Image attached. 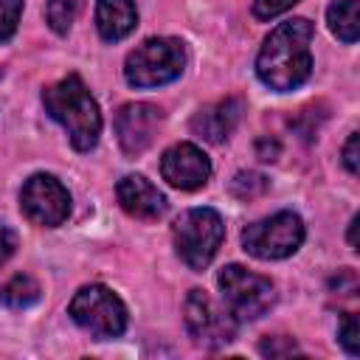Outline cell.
Instances as JSON below:
<instances>
[{"instance_id":"5bb4252c","label":"cell","mask_w":360,"mask_h":360,"mask_svg":"<svg viewBox=\"0 0 360 360\" xmlns=\"http://www.w3.org/2000/svg\"><path fill=\"white\" fill-rule=\"evenodd\" d=\"M138 25L135 0H96V28L104 42L129 37Z\"/></svg>"},{"instance_id":"7402d4cb","label":"cell","mask_w":360,"mask_h":360,"mask_svg":"<svg viewBox=\"0 0 360 360\" xmlns=\"http://www.w3.org/2000/svg\"><path fill=\"white\" fill-rule=\"evenodd\" d=\"M298 0H253V17L256 20H273L284 11H290Z\"/></svg>"},{"instance_id":"ffe728a7","label":"cell","mask_w":360,"mask_h":360,"mask_svg":"<svg viewBox=\"0 0 360 360\" xmlns=\"http://www.w3.org/2000/svg\"><path fill=\"white\" fill-rule=\"evenodd\" d=\"M338 340H340V346L346 349V354H352V357L360 354V332H357V318H354L352 312L343 315L340 329H338Z\"/></svg>"},{"instance_id":"ba28073f","label":"cell","mask_w":360,"mask_h":360,"mask_svg":"<svg viewBox=\"0 0 360 360\" xmlns=\"http://www.w3.org/2000/svg\"><path fill=\"white\" fill-rule=\"evenodd\" d=\"M183 312H186L188 335L208 349H219V346L231 343L239 332V321L231 315V309L219 307L205 290H191L186 295Z\"/></svg>"},{"instance_id":"30bf717a","label":"cell","mask_w":360,"mask_h":360,"mask_svg":"<svg viewBox=\"0 0 360 360\" xmlns=\"http://www.w3.org/2000/svg\"><path fill=\"white\" fill-rule=\"evenodd\" d=\"M160 110L146 101H129L115 112V138L124 155L138 158L149 149L160 127Z\"/></svg>"},{"instance_id":"ac0fdd59","label":"cell","mask_w":360,"mask_h":360,"mask_svg":"<svg viewBox=\"0 0 360 360\" xmlns=\"http://www.w3.org/2000/svg\"><path fill=\"white\" fill-rule=\"evenodd\" d=\"M267 188V177H262L259 172H239L231 180V194H236L239 200H250L256 194H262Z\"/></svg>"},{"instance_id":"3957f363","label":"cell","mask_w":360,"mask_h":360,"mask_svg":"<svg viewBox=\"0 0 360 360\" xmlns=\"http://www.w3.org/2000/svg\"><path fill=\"white\" fill-rule=\"evenodd\" d=\"M186 70V45L174 37H152L129 51L124 62V79L132 87H163L180 79Z\"/></svg>"},{"instance_id":"2e32d148","label":"cell","mask_w":360,"mask_h":360,"mask_svg":"<svg viewBox=\"0 0 360 360\" xmlns=\"http://www.w3.org/2000/svg\"><path fill=\"white\" fill-rule=\"evenodd\" d=\"M39 295H42V290L28 273H17L0 287V301L8 309H28L39 301Z\"/></svg>"},{"instance_id":"7c38bea8","label":"cell","mask_w":360,"mask_h":360,"mask_svg":"<svg viewBox=\"0 0 360 360\" xmlns=\"http://www.w3.org/2000/svg\"><path fill=\"white\" fill-rule=\"evenodd\" d=\"M245 112V101L239 96H228V98H219L214 104H205L194 112L191 118V132L202 141H211V143H222L231 138V132L236 129L239 118Z\"/></svg>"},{"instance_id":"d4e9b609","label":"cell","mask_w":360,"mask_h":360,"mask_svg":"<svg viewBox=\"0 0 360 360\" xmlns=\"http://www.w3.org/2000/svg\"><path fill=\"white\" fill-rule=\"evenodd\" d=\"M357 217H352V222H349V245H352V250H357V236H354V231H357Z\"/></svg>"},{"instance_id":"52a82bcc","label":"cell","mask_w":360,"mask_h":360,"mask_svg":"<svg viewBox=\"0 0 360 360\" xmlns=\"http://www.w3.org/2000/svg\"><path fill=\"white\" fill-rule=\"evenodd\" d=\"M304 233V219L295 211H278L248 225L242 231V248L262 262H276L292 256L301 248Z\"/></svg>"},{"instance_id":"603a6c76","label":"cell","mask_w":360,"mask_h":360,"mask_svg":"<svg viewBox=\"0 0 360 360\" xmlns=\"http://www.w3.org/2000/svg\"><path fill=\"white\" fill-rule=\"evenodd\" d=\"M357 141H360V135H357V132H352V135L346 138V143H343V163H346V169H349L352 174H357V172H360V155H357Z\"/></svg>"},{"instance_id":"d6986e66","label":"cell","mask_w":360,"mask_h":360,"mask_svg":"<svg viewBox=\"0 0 360 360\" xmlns=\"http://www.w3.org/2000/svg\"><path fill=\"white\" fill-rule=\"evenodd\" d=\"M22 14V0H0V42H8L17 31Z\"/></svg>"},{"instance_id":"9c48e42d","label":"cell","mask_w":360,"mask_h":360,"mask_svg":"<svg viewBox=\"0 0 360 360\" xmlns=\"http://www.w3.org/2000/svg\"><path fill=\"white\" fill-rule=\"evenodd\" d=\"M22 214L39 228H56L70 217V194L53 174H31L20 188Z\"/></svg>"},{"instance_id":"9a60e30c","label":"cell","mask_w":360,"mask_h":360,"mask_svg":"<svg viewBox=\"0 0 360 360\" xmlns=\"http://www.w3.org/2000/svg\"><path fill=\"white\" fill-rule=\"evenodd\" d=\"M326 22H329V31H332L340 42L354 45V42H357V31H360L357 0H335V3L326 8Z\"/></svg>"},{"instance_id":"8992f818","label":"cell","mask_w":360,"mask_h":360,"mask_svg":"<svg viewBox=\"0 0 360 360\" xmlns=\"http://www.w3.org/2000/svg\"><path fill=\"white\" fill-rule=\"evenodd\" d=\"M222 301L236 321H256L276 304V287L267 276L253 273L242 264H228L217 276Z\"/></svg>"},{"instance_id":"8fae6325","label":"cell","mask_w":360,"mask_h":360,"mask_svg":"<svg viewBox=\"0 0 360 360\" xmlns=\"http://www.w3.org/2000/svg\"><path fill=\"white\" fill-rule=\"evenodd\" d=\"M160 174L169 186L180 191H194L202 188L211 177V160L197 143H174L163 152L160 158Z\"/></svg>"},{"instance_id":"6da1fadb","label":"cell","mask_w":360,"mask_h":360,"mask_svg":"<svg viewBox=\"0 0 360 360\" xmlns=\"http://www.w3.org/2000/svg\"><path fill=\"white\" fill-rule=\"evenodd\" d=\"M312 22L307 17H292L278 22L259 56H256V76L264 87L276 90V93H290L295 87H301L309 76H312Z\"/></svg>"},{"instance_id":"44dd1931","label":"cell","mask_w":360,"mask_h":360,"mask_svg":"<svg viewBox=\"0 0 360 360\" xmlns=\"http://www.w3.org/2000/svg\"><path fill=\"white\" fill-rule=\"evenodd\" d=\"M259 352L264 357H287V354H295L298 346L292 338H284V335H273V338H264L259 343Z\"/></svg>"},{"instance_id":"e0dca14e","label":"cell","mask_w":360,"mask_h":360,"mask_svg":"<svg viewBox=\"0 0 360 360\" xmlns=\"http://www.w3.org/2000/svg\"><path fill=\"white\" fill-rule=\"evenodd\" d=\"M79 8H82V0H48V6H45V20H48L51 31L59 34V37H65V34L70 31V25H73Z\"/></svg>"},{"instance_id":"5b68a950","label":"cell","mask_w":360,"mask_h":360,"mask_svg":"<svg viewBox=\"0 0 360 360\" xmlns=\"http://www.w3.org/2000/svg\"><path fill=\"white\" fill-rule=\"evenodd\" d=\"M68 315L73 318L76 326H82L84 332H90L98 340H110V338H121L127 329V307L124 301L104 284H87L82 287L70 304H68Z\"/></svg>"},{"instance_id":"277c9868","label":"cell","mask_w":360,"mask_h":360,"mask_svg":"<svg viewBox=\"0 0 360 360\" xmlns=\"http://www.w3.org/2000/svg\"><path fill=\"white\" fill-rule=\"evenodd\" d=\"M172 239L177 256L191 270H205L225 239V222L214 208H188L174 219Z\"/></svg>"},{"instance_id":"cb8c5ba5","label":"cell","mask_w":360,"mask_h":360,"mask_svg":"<svg viewBox=\"0 0 360 360\" xmlns=\"http://www.w3.org/2000/svg\"><path fill=\"white\" fill-rule=\"evenodd\" d=\"M14 250H17V233L11 228L0 225V264H6Z\"/></svg>"},{"instance_id":"4fadbf2b","label":"cell","mask_w":360,"mask_h":360,"mask_svg":"<svg viewBox=\"0 0 360 360\" xmlns=\"http://www.w3.org/2000/svg\"><path fill=\"white\" fill-rule=\"evenodd\" d=\"M115 197L118 205L135 219H158L166 214L163 191L143 174H124L115 186Z\"/></svg>"},{"instance_id":"7a4b0ae2","label":"cell","mask_w":360,"mask_h":360,"mask_svg":"<svg viewBox=\"0 0 360 360\" xmlns=\"http://www.w3.org/2000/svg\"><path fill=\"white\" fill-rule=\"evenodd\" d=\"M42 107L45 112L65 127L73 149L79 152H90L98 143L101 135V110L96 104V98L90 96L87 84L70 73L53 84H48L42 90Z\"/></svg>"}]
</instances>
